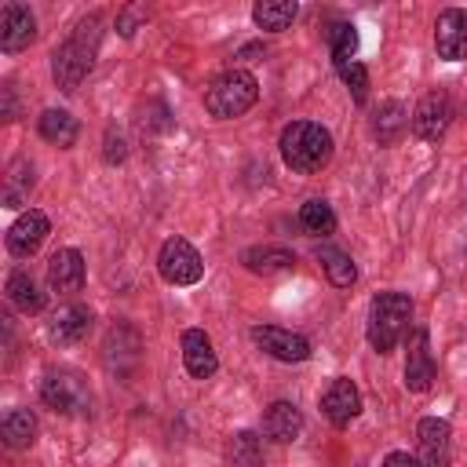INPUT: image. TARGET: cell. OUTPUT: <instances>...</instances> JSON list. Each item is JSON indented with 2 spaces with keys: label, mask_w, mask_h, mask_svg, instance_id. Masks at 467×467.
I'll return each mask as SVG.
<instances>
[{
  "label": "cell",
  "mask_w": 467,
  "mask_h": 467,
  "mask_svg": "<svg viewBox=\"0 0 467 467\" xmlns=\"http://www.w3.org/2000/svg\"><path fill=\"white\" fill-rule=\"evenodd\" d=\"M106 161H124V139L120 135L117 139L113 135L106 139Z\"/></svg>",
  "instance_id": "33"
},
{
  "label": "cell",
  "mask_w": 467,
  "mask_h": 467,
  "mask_svg": "<svg viewBox=\"0 0 467 467\" xmlns=\"http://www.w3.org/2000/svg\"><path fill=\"white\" fill-rule=\"evenodd\" d=\"M339 77H343V84L350 88L354 102H365V99H368V69H365L361 62H347V66L339 69Z\"/></svg>",
  "instance_id": "30"
},
{
  "label": "cell",
  "mask_w": 467,
  "mask_h": 467,
  "mask_svg": "<svg viewBox=\"0 0 467 467\" xmlns=\"http://www.w3.org/2000/svg\"><path fill=\"white\" fill-rule=\"evenodd\" d=\"M452 120V102L445 91H427L412 109V135L423 142H438Z\"/></svg>",
  "instance_id": "7"
},
{
  "label": "cell",
  "mask_w": 467,
  "mask_h": 467,
  "mask_svg": "<svg viewBox=\"0 0 467 467\" xmlns=\"http://www.w3.org/2000/svg\"><path fill=\"white\" fill-rule=\"evenodd\" d=\"M47 285L55 292H62V296L80 292V285H84V255L77 248H58L47 259Z\"/></svg>",
  "instance_id": "17"
},
{
  "label": "cell",
  "mask_w": 467,
  "mask_h": 467,
  "mask_svg": "<svg viewBox=\"0 0 467 467\" xmlns=\"http://www.w3.org/2000/svg\"><path fill=\"white\" fill-rule=\"evenodd\" d=\"M230 460L234 467H263V441L252 431H237L230 438Z\"/></svg>",
  "instance_id": "29"
},
{
  "label": "cell",
  "mask_w": 467,
  "mask_h": 467,
  "mask_svg": "<svg viewBox=\"0 0 467 467\" xmlns=\"http://www.w3.org/2000/svg\"><path fill=\"white\" fill-rule=\"evenodd\" d=\"M281 157L292 171H321L332 157V135L328 128H321L317 120H292L285 131H281Z\"/></svg>",
  "instance_id": "2"
},
{
  "label": "cell",
  "mask_w": 467,
  "mask_h": 467,
  "mask_svg": "<svg viewBox=\"0 0 467 467\" xmlns=\"http://www.w3.org/2000/svg\"><path fill=\"white\" fill-rule=\"evenodd\" d=\"M0 117L4 120H15V88L4 84V106H0Z\"/></svg>",
  "instance_id": "32"
},
{
  "label": "cell",
  "mask_w": 467,
  "mask_h": 467,
  "mask_svg": "<svg viewBox=\"0 0 467 467\" xmlns=\"http://www.w3.org/2000/svg\"><path fill=\"white\" fill-rule=\"evenodd\" d=\"M33 36H36V18H33V11H29L26 4H4V7H0V47H4L7 55H15V51L29 47Z\"/></svg>",
  "instance_id": "12"
},
{
  "label": "cell",
  "mask_w": 467,
  "mask_h": 467,
  "mask_svg": "<svg viewBox=\"0 0 467 467\" xmlns=\"http://www.w3.org/2000/svg\"><path fill=\"white\" fill-rule=\"evenodd\" d=\"M182 361H186V372H190L193 379L215 376L219 358H215L212 336H208L204 328H186V332H182Z\"/></svg>",
  "instance_id": "16"
},
{
  "label": "cell",
  "mask_w": 467,
  "mask_h": 467,
  "mask_svg": "<svg viewBox=\"0 0 467 467\" xmlns=\"http://www.w3.org/2000/svg\"><path fill=\"white\" fill-rule=\"evenodd\" d=\"M321 412H325V420L332 423V427H347L358 412H361V394H358V387L350 383V379H332L328 387H325V394H321Z\"/></svg>",
  "instance_id": "15"
},
{
  "label": "cell",
  "mask_w": 467,
  "mask_h": 467,
  "mask_svg": "<svg viewBox=\"0 0 467 467\" xmlns=\"http://www.w3.org/2000/svg\"><path fill=\"white\" fill-rule=\"evenodd\" d=\"M0 434H4V441H7L11 449H26V445H33V438H36V416H33L29 409H11V412L4 416V423H0Z\"/></svg>",
  "instance_id": "25"
},
{
  "label": "cell",
  "mask_w": 467,
  "mask_h": 467,
  "mask_svg": "<svg viewBox=\"0 0 467 467\" xmlns=\"http://www.w3.org/2000/svg\"><path fill=\"white\" fill-rule=\"evenodd\" d=\"M434 47L449 62L467 58V11L449 7V11L438 15V22H434Z\"/></svg>",
  "instance_id": "13"
},
{
  "label": "cell",
  "mask_w": 467,
  "mask_h": 467,
  "mask_svg": "<svg viewBox=\"0 0 467 467\" xmlns=\"http://www.w3.org/2000/svg\"><path fill=\"white\" fill-rule=\"evenodd\" d=\"M40 398H44L47 409H55L62 416H84L91 409V390H88L84 376L73 372V368L47 372L44 383H40Z\"/></svg>",
  "instance_id": "5"
},
{
  "label": "cell",
  "mask_w": 467,
  "mask_h": 467,
  "mask_svg": "<svg viewBox=\"0 0 467 467\" xmlns=\"http://www.w3.org/2000/svg\"><path fill=\"white\" fill-rule=\"evenodd\" d=\"M328 51H332V62L336 69H343L347 62H354V51H358V29L350 22H336L328 29Z\"/></svg>",
  "instance_id": "28"
},
{
  "label": "cell",
  "mask_w": 467,
  "mask_h": 467,
  "mask_svg": "<svg viewBox=\"0 0 467 467\" xmlns=\"http://www.w3.org/2000/svg\"><path fill=\"white\" fill-rule=\"evenodd\" d=\"M36 128H40V135H44L47 142H55V146H73V142H77V131H80L77 117L66 113V109H44Z\"/></svg>",
  "instance_id": "22"
},
{
  "label": "cell",
  "mask_w": 467,
  "mask_h": 467,
  "mask_svg": "<svg viewBox=\"0 0 467 467\" xmlns=\"http://www.w3.org/2000/svg\"><path fill=\"white\" fill-rule=\"evenodd\" d=\"M383 467H420V460H416V456H409V452H387Z\"/></svg>",
  "instance_id": "31"
},
{
  "label": "cell",
  "mask_w": 467,
  "mask_h": 467,
  "mask_svg": "<svg viewBox=\"0 0 467 467\" xmlns=\"http://www.w3.org/2000/svg\"><path fill=\"white\" fill-rule=\"evenodd\" d=\"M88 332H91V310L80 306V303H62V306L47 317V336H51V343H58V347H73V343H80Z\"/></svg>",
  "instance_id": "14"
},
{
  "label": "cell",
  "mask_w": 467,
  "mask_h": 467,
  "mask_svg": "<svg viewBox=\"0 0 467 467\" xmlns=\"http://www.w3.org/2000/svg\"><path fill=\"white\" fill-rule=\"evenodd\" d=\"M412 321V299L405 292H379L368 303V343L376 354H390Z\"/></svg>",
  "instance_id": "3"
},
{
  "label": "cell",
  "mask_w": 467,
  "mask_h": 467,
  "mask_svg": "<svg viewBox=\"0 0 467 467\" xmlns=\"http://www.w3.org/2000/svg\"><path fill=\"white\" fill-rule=\"evenodd\" d=\"M29 186H33V168H29V161H11L7 164V179H4V204L7 208H18L22 204V197L29 193Z\"/></svg>",
  "instance_id": "27"
},
{
  "label": "cell",
  "mask_w": 467,
  "mask_h": 467,
  "mask_svg": "<svg viewBox=\"0 0 467 467\" xmlns=\"http://www.w3.org/2000/svg\"><path fill=\"white\" fill-rule=\"evenodd\" d=\"M259 99V80L248 73V69H226L219 73L208 91H204V109L215 117V120H234L241 113H248Z\"/></svg>",
  "instance_id": "4"
},
{
  "label": "cell",
  "mask_w": 467,
  "mask_h": 467,
  "mask_svg": "<svg viewBox=\"0 0 467 467\" xmlns=\"http://www.w3.org/2000/svg\"><path fill=\"white\" fill-rule=\"evenodd\" d=\"M317 259H321V266H325V274H328V281H332L336 288H350V285L358 281V266H354V259H350L343 248L321 244V248H317Z\"/></svg>",
  "instance_id": "23"
},
{
  "label": "cell",
  "mask_w": 467,
  "mask_h": 467,
  "mask_svg": "<svg viewBox=\"0 0 467 467\" xmlns=\"http://www.w3.org/2000/svg\"><path fill=\"white\" fill-rule=\"evenodd\" d=\"M299 223H303V230H306V234L325 237V234H332V230H336V212H332V204H328V201L310 197V201L299 208Z\"/></svg>",
  "instance_id": "26"
},
{
  "label": "cell",
  "mask_w": 467,
  "mask_h": 467,
  "mask_svg": "<svg viewBox=\"0 0 467 467\" xmlns=\"http://www.w3.org/2000/svg\"><path fill=\"white\" fill-rule=\"evenodd\" d=\"M99 26H102L99 15L84 18L73 29V36L51 55V77L62 91H77L80 80L91 73V62H95V51H99Z\"/></svg>",
  "instance_id": "1"
},
{
  "label": "cell",
  "mask_w": 467,
  "mask_h": 467,
  "mask_svg": "<svg viewBox=\"0 0 467 467\" xmlns=\"http://www.w3.org/2000/svg\"><path fill=\"white\" fill-rule=\"evenodd\" d=\"M241 259H244V266L252 274H277V270H292L296 266V255L285 244H255Z\"/></svg>",
  "instance_id": "19"
},
{
  "label": "cell",
  "mask_w": 467,
  "mask_h": 467,
  "mask_svg": "<svg viewBox=\"0 0 467 467\" xmlns=\"http://www.w3.org/2000/svg\"><path fill=\"white\" fill-rule=\"evenodd\" d=\"M7 299H11V306H18L22 314H40V310H44V292H40V285L33 281L29 270H15V274L7 277Z\"/></svg>",
  "instance_id": "21"
},
{
  "label": "cell",
  "mask_w": 467,
  "mask_h": 467,
  "mask_svg": "<svg viewBox=\"0 0 467 467\" xmlns=\"http://www.w3.org/2000/svg\"><path fill=\"white\" fill-rule=\"evenodd\" d=\"M452 463V431L438 416L420 420V467H449Z\"/></svg>",
  "instance_id": "11"
},
{
  "label": "cell",
  "mask_w": 467,
  "mask_h": 467,
  "mask_svg": "<svg viewBox=\"0 0 467 467\" xmlns=\"http://www.w3.org/2000/svg\"><path fill=\"white\" fill-rule=\"evenodd\" d=\"M263 434L277 445H288L303 434V412L296 409V401H274L263 416Z\"/></svg>",
  "instance_id": "18"
},
{
  "label": "cell",
  "mask_w": 467,
  "mask_h": 467,
  "mask_svg": "<svg viewBox=\"0 0 467 467\" xmlns=\"http://www.w3.org/2000/svg\"><path fill=\"white\" fill-rule=\"evenodd\" d=\"M296 15H299L296 0H259V4L252 7V22H255L259 29H266V33L288 29V26L296 22Z\"/></svg>",
  "instance_id": "20"
},
{
  "label": "cell",
  "mask_w": 467,
  "mask_h": 467,
  "mask_svg": "<svg viewBox=\"0 0 467 467\" xmlns=\"http://www.w3.org/2000/svg\"><path fill=\"white\" fill-rule=\"evenodd\" d=\"M405 106L401 102H394V99H387V102H379L376 106V113H372V135L379 139V142H394L401 131H405Z\"/></svg>",
  "instance_id": "24"
},
{
  "label": "cell",
  "mask_w": 467,
  "mask_h": 467,
  "mask_svg": "<svg viewBox=\"0 0 467 467\" xmlns=\"http://www.w3.org/2000/svg\"><path fill=\"white\" fill-rule=\"evenodd\" d=\"M438 368H434V354H431V339H427V328H412L409 336V350H405V387L412 394H423L431 390Z\"/></svg>",
  "instance_id": "8"
},
{
  "label": "cell",
  "mask_w": 467,
  "mask_h": 467,
  "mask_svg": "<svg viewBox=\"0 0 467 467\" xmlns=\"http://www.w3.org/2000/svg\"><path fill=\"white\" fill-rule=\"evenodd\" d=\"M252 339L277 361H306L310 358V339L299 336V332H288V328H277V325H255L252 328Z\"/></svg>",
  "instance_id": "10"
},
{
  "label": "cell",
  "mask_w": 467,
  "mask_h": 467,
  "mask_svg": "<svg viewBox=\"0 0 467 467\" xmlns=\"http://www.w3.org/2000/svg\"><path fill=\"white\" fill-rule=\"evenodd\" d=\"M139 15H142V11H124V15L117 18V26H120V33H124V36H131V33H135V18H139Z\"/></svg>",
  "instance_id": "34"
},
{
  "label": "cell",
  "mask_w": 467,
  "mask_h": 467,
  "mask_svg": "<svg viewBox=\"0 0 467 467\" xmlns=\"http://www.w3.org/2000/svg\"><path fill=\"white\" fill-rule=\"evenodd\" d=\"M157 270L168 285H197L204 277V259L186 237H168L157 255Z\"/></svg>",
  "instance_id": "6"
},
{
  "label": "cell",
  "mask_w": 467,
  "mask_h": 467,
  "mask_svg": "<svg viewBox=\"0 0 467 467\" xmlns=\"http://www.w3.org/2000/svg\"><path fill=\"white\" fill-rule=\"evenodd\" d=\"M47 234H51L47 215L36 212V208H29V212H22V215L7 226V252H11L15 259H29V255H36V248L44 244Z\"/></svg>",
  "instance_id": "9"
}]
</instances>
